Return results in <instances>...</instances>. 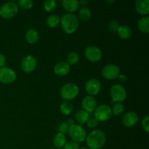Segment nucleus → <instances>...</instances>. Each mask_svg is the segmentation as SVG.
<instances>
[{"instance_id":"32","label":"nucleus","mask_w":149,"mask_h":149,"mask_svg":"<svg viewBox=\"0 0 149 149\" xmlns=\"http://www.w3.org/2000/svg\"><path fill=\"white\" fill-rule=\"evenodd\" d=\"M63 148L64 149H79V143L74 141H69V142L65 143Z\"/></svg>"},{"instance_id":"12","label":"nucleus","mask_w":149,"mask_h":149,"mask_svg":"<svg viewBox=\"0 0 149 149\" xmlns=\"http://www.w3.org/2000/svg\"><path fill=\"white\" fill-rule=\"evenodd\" d=\"M101 90V84L96 79H90L85 84V90L90 96L97 95Z\"/></svg>"},{"instance_id":"33","label":"nucleus","mask_w":149,"mask_h":149,"mask_svg":"<svg viewBox=\"0 0 149 149\" xmlns=\"http://www.w3.org/2000/svg\"><path fill=\"white\" fill-rule=\"evenodd\" d=\"M141 125H142V127L144 130L146 131V132H149V116H146L145 118H143V119L142 120L141 122Z\"/></svg>"},{"instance_id":"29","label":"nucleus","mask_w":149,"mask_h":149,"mask_svg":"<svg viewBox=\"0 0 149 149\" xmlns=\"http://www.w3.org/2000/svg\"><path fill=\"white\" fill-rule=\"evenodd\" d=\"M33 5V2L31 0H19L17 1V6L23 10H29Z\"/></svg>"},{"instance_id":"11","label":"nucleus","mask_w":149,"mask_h":149,"mask_svg":"<svg viewBox=\"0 0 149 149\" xmlns=\"http://www.w3.org/2000/svg\"><path fill=\"white\" fill-rule=\"evenodd\" d=\"M37 65V61L33 55H27L21 61L20 68L25 73H31L34 71Z\"/></svg>"},{"instance_id":"23","label":"nucleus","mask_w":149,"mask_h":149,"mask_svg":"<svg viewBox=\"0 0 149 149\" xmlns=\"http://www.w3.org/2000/svg\"><path fill=\"white\" fill-rule=\"evenodd\" d=\"M138 29L144 33H148L149 32V17L147 16L143 17L138 20Z\"/></svg>"},{"instance_id":"34","label":"nucleus","mask_w":149,"mask_h":149,"mask_svg":"<svg viewBox=\"0 0 149 149\" xmlns=\"http://www.w3.org/2000/svg\"><path fill=\"white\" fill-rule=\"evenodd\" d=\"M87 125L89 128H92V129H93V128H95L96 127H97V121L96 120L95 118H91V119L90 118L89 120L87 121Z\"/></svg>"},{"instance_id":"6","label":"nucleus","mask_w":149,"mask_h":149,"mask_svg":"<svg viewBox=\"0 0 149 149\" xmlns=\"http://www.w3.org/2000/svg\"><path fill=\"white\" fill-rule=\"evenodd\" d=\"M94 115L97 122H106L111 117V109L106 104L100 105L95 110Z\"/></svg>"},{"instance_id":"36","label":"nucleus","mask_w":149,"mask_h":149,"mask_svg":"<svg viewBox=\"0 0 149 149\" xmlns=\"http://www.w3.org/2000/svg\"><path fill=\"white\" fill-rule=\"evenodd\" d=\"M118 78L120 79L121 81H126V80H127L126 76L124 75V74H120V75L119 76V77H118Z\"/></svg>"},{"instance_id":"35","label":"nucleus","mask_w":149,"mask_h":149,"mask_svg":"<svg viewBox=\"0 0 149 149\" xmlns=\"http://www.w3.org/2000/svg\"><path fill=\"white\" fill-rule=\"evenodd\" d=\"M6 63V57L2 53H0V68L4 67Z\"/></svg>"},{"instance_id":"20","label":"nucleus","mask_w":149,"mask_h":149,"mask_svg":"<svg viewBox=\"0 0 149 149\" xmlns=\"http://www.w3.org/2000/svg\"><path fill=\"white\" fill-rule=\"evenodd\" d=\"M73 109H74V106H73L72 103L68 100H64L60 106L61 113L65 116H68L71 114L73 111Z\"/></svg>"},{"instance_id":"26","label":"nucleus","mask_w":149,"mask_h":149,"mask_svg":"<svg viewBox=\"0 0 149 149\" xmlns=\"http://www.w3.org/2000/svg\"><path fill=\"white\" fill-rule=\"evenodd\" d=\"M79 61V56L76 52H71L67 55V63L70 65H74Z\"/></svg>"},{"instance_id":"1","label":"nucleus","mask_w":149,"mask_h":149,"mask_svg":"<svg viewBox=\"0 0 149 149\" xmlns=\"http://www.w3.org/2000/svg\"><path fill=\"white\" fill-rule=\"evenodd\" d=\"M106 135L100 130H94L86 138L87 146L90 149H100L106 143Z\"/></svg>"},{"instance_id":"19","label":"nucleus","mask_w":149,"mask_h":149,"mask_svg":"<svg viewBox=\"0 0 149 149\" xmlns=\"http://www.w3.org/2000/svg\"><path fill=\"white\" fill-rule=\"evenodd\" d=\"M118 36L124 40H127L130 38L132 36V29L130 26H126V25H123V26H119V29L117 31Z\"/></svg>"},{"instance_id":"39","label":"nucleus","mask_w":149,"mask_h":149,"mask_svg":"<svg viewBox=\"0 0 149 149\" xmlns=\"http://www.w3.org/2000/svg\"><path fill=\"white\" fill-rule=\"evenodd\" d=\"M79 149H88V148H79Z\"/></svg>"},{"instance_id":"14","label":"nucleus","mask_w":149,"mask_h":149,"mask_svg":"<svg viewBox=\"0 0 149 149\" xmlns=\"http://www.w3.org/2000/svg\"><path fill=\"white\" fill-rule=\"evenodd\" d=\"M97 100H95L93 96L87 95L83 98L81 102V106H82L83 110L87 111V113H92L95 111V109L97 108Z\"/></svg>"},{"instance_id":"18","label":"nucleus","mask_w":149,"mask_h":149,"mask_svg":"<svg viewBox=\"0 0 149 149\" xmlns=\"http://www.w3.org/2000/svg\"><path fill=\"white\" fill-rule=\"evenodd\" d=\"M25 39L26 42L29 44L33 45V44L36 43L39 41V33L36 29H30L26 32L25 34Z\"/></svg>"},{"instance_id":"28","label":"nucleus","mask_w":149,"mask_h":149,"mask_svg":"<svg viewBox=\"0 0 149 149\" xmlns=\"http://www.w3.org/2000/svg\"><path fill=\"white\" fill-rule=\"evenodd\" d=\"M44 8L48 13L53 12L57 8V2L55 0H47L44 3Z\"/></svg>"},{"instance_id":"13","label":"nucleus","mask_w":149,"mask_h":149,"mask_svg":"<svg viewBox=\"0 0 149 149\" xmlns=\"http://www.w3.org/2000/svg\"><path fill=\"white\" fill-rule=\"evenodd\" d=\"M139 121V118H138V114L134 111H128L126 113L123 115L122 119V125L125 127H132L135 126L137 125V123Z\"/></svg>"},{"instance_id":"31","label":"nucleus","mask_w":149,"mask_h":149,"mask_svg":"<svg viewBox=\"0 0 149 149\" xmlns=\"http://www.w3.org/2000/svg\"><path fill=\"white\" fill-rule=\"evenodd\" d=\"M68 130H69V126L65 122H61L59 125V126H58V131H59L60 133H62L63 135L68 133Z\"/></svg>"},{"instance_id":"15","label":"nucleus","mask_w":149,"mask_h":149,"mask_svg":"<svg viewBox=\"0 0 149 149\" xmlns=\"http://www.w3.org/2000/svg\"><path fill=\"white\" fill-rule=\"evenodd\" d=\"M70 70H71V65L67 62L64 61L58 63L53 68L54 74L58 77H64L67 75L70 72Z\"/></svg>"},{"instance_id":"9","label":"nucleus","mask_w":149,"mask_h":149,"mask_svg":"<svg viewBox=\"0 0 149 149\" xmlns=\"http://www.w3.org/2000/svg\"><path fill=\"white\" fill-rule=\"evenodd\" d=\"M101 73L102 76L106 79H115L120 75V68L114 64H109L103 68Z\"/></svg>"},{"instance_id":"17","label":"nucleus","mask_w":149,"mask_h":149,"mask_svg":"<svg viewBox=\"0 0 149 149\" xmlns=\"http://www.w3.org/2000/svg\"><path fill=\"white\" fill-rule=\"evenodd\" d=\"M62 5L65 11L73 14V13L79 10V3L77 0H63L62 1Z\"/></svg>"},{"instance_id":"25","label":"nucleus","mask_w":149,"mask_h":149,"mask_svg":"<svg viewBox=\"0 0 149 149\" xmlns=\"http://www.w3.org/2000/svg\"><path fill=\"white\" fill-rule=\"evenodd\" d=\"M92 13L90 10L87 7H82L79 11V17L83 21H88L91 18Z\"/></svg>"},{"instance_id":"16","label":"nucleus","mask_w":149,"mask_h":149,"mask_svg":"<svg viewBox=\"0 0 149 149\" xmlns=\"http://www.w3.org/2000/svg\"><path fill=\"white\" fill-rule=\"evenodd\" d=\"M135 8L137 13L141 15H146L149 13L148 0H137L135 4Z\"/></svg>"},{"instance_id":"21","label":"nucleus","mask_w":149,"mask_h":149,"mask_svg":"<svg viewBox=\"0 0 149 149\" xmlns=\"http://www.w3.org/2000/svg\"><path fill=\"white\" fill-rule=\"evenodd\" d=\"M75 118L76 120L79 123V124L82 125V124L87 123V121L90 119V114L87 111L81 109V110L77 111V112L75 114Z\"/></svg>"},{"instance_id":"24","label":"nucleus","mask_w":149,"mask_h":149,"mask_svg":"<svg viewBox=\"0 0 149 149\" xmlns=\"http://www.w3.org/2000/svg\"><path fill=\"white\" fill-rule=\"evenodd\" d=\"M66 143V138H65V135L62 133H57L53 138V143L56 148H61L65 146Z\"/></svg>"},{"instance_id":"7","label":"nucleus","mask_w":149,"mask_h":149,"mask_svg":"<svg viewBox=\"0 0 149 149\" xmlns=\"http://www.w3.org/2000/svg\"><path fill=\"white\" fill-rule=\"evenodd\" d=\"M110 95L114 103H122L126 99L127 91L125 87L120 84H114L110 89Z\"/></svg>"},{"instance_id":"8","label":"nucleus","mask_w":149,"mask_h":149,"mask_svg":"<svg viewBox=\"0 0 149 149\" xmlns=\"http://www.w3.org/2000/svg\"><path fill=\"white\" fill-rule=\"evenodd\" d=\"M16 79V74L9 67H2L0 68V82L4 84H10Z\"/></svg>"},{"instance_id":"37","label":"nucleus","mask_w":149,"mask_h":149,"mask_svg":"<svg viewBox=\"0 0 149 149\" xmlns=\"http://www.w3.org/2000/svg\"><path fill=\"white\" fill-rule=\"evenodd\" d=\"M67 124H68V126H71V125H73L74 124V119H68V121H67V122H66Z\"/></svg>"},{"instance_id":"5","label":"nucleus","mask_w":149,"mask_h":149,"mask_svg":"<svg viewBox=\"0 0 149 149\" xmlns=\"http://www.w3.org/2000/svg\"><path fill=\"white\" fill-rule=\"evenodd\" d=\"M18 13V6L15 2L8 1L0 7V16L4 19H11Z\"/></svg>"},{"instance_id":"30","label":"nucleus","mask_w":149,"mask_h":149,"mask_svg":"<svg viewBox=\"0 0 149 149\" xmlns=\"http://www.w3.org/2000/svg\"><path fill=\"white\" fill-rule=\"evenodd\" d=\"M119 26H120L119 23H118L116 20H111V21L109 23V24H108V27H109V30L112 32H114V33L115 32H117Z\"/></svg>"},{"instance_id":"22","label":"nucleus","mask_w":149,"mask_h":149,"mask_svg":"<svg viewBox=\"0 0 149 149\" xmlns=\"http://www.w3.org/2000/svg\"><path fill=\"white\" fill-rule=\"evenodd\" d=\"M46 23L49 28H55L61 23V17L58 15H50L47 17Z\"/></svg>"},{"instance_id":"2","label":"nucleus","mask_w":149,"mask_h":149,"mask_svg":"<svg viewBox=\"0 0 149 149\" xmlns=\"http://www.w3.org/2000/svg\"><path fill=\"white\" fill-rule=\"evenodd\" d=\"M61 24L63 30L68 34L77 31L79 26V18L72 13H66L61 17Z\"/></svg>"},{"instance_id":"10","label":"nucleus","mask_w":149,"mask_h":149,"mask_svg":"<svg viewBox=\"0 0 149 149\" xmlns=\"http://www.w3.org/2000/svg\"><path fill=\"white\" fill-rule=\"evenodd\" d=\"M84 55L90 62L97 63L101 60L102 52L97 47L89 46L84 50Z\"/></svg>"},{"instance_id":"3","label":"nucleus","mask_w":149,"mask_h":149,"mask_svg":"<svg viewBox=\"0 0 149 149\" xmlns=\"http://www.w3.org/2000/svg\"><path fill=\"white\" fill-rule=\"evenodd\" d=\"M68 132L73 141L77 143L84 142L87 138V132L85 129L79 124H74L70 126Z\"/></svg>"},{"instance_id":"27","label":"nucleus","mask_w":149,"mask_h":149,"mask_svg":"<svg viewBox=\"0 0 149 149\" xmlns=\"http://www.w3.org/2000/svg\"><path fill=\"white\" fill-rule=\"evenodd\" d=\"M124 111H125V107L123 104L122 103H116L111 109L112 115H114L116 116H121L123 113Z\"/></svg>"},{"instance_id":"38","label":"nucleus","mask_w":149,"mask_h":149,"mask_svg":"<svg viewBox=\"0 0 149 149\" xmlns=\"http://www.w3.org/2000/svg\"><path fill=\"white\" fill-rule=\"evenodd\" d=\"M79 4H82V5H86L88 4V1H84V0H81V1H79Z\"/></svg>"},{"instance_id":"4","label":"nucleus","mask_w":149,"mask_h":149,"mask_svg":"<svg viewBox=\"0 0 149 149\" xmlns=\"http://www.w3.org/2000/svg\"><path fill=\"white\" fill-rule=\"evenodd\" d=\"M79 93V88L78 86L74 83H67L64 84L61 89V96L63 100H74L78 96Z\"/></svg>"}]
</instances>
